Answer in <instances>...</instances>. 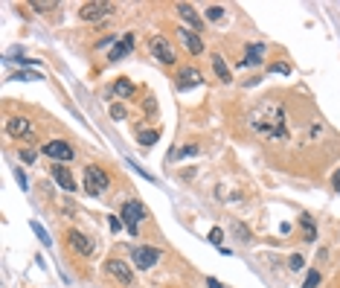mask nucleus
I'll return each mask as SVG.
<instances>
[{
    "instance_id": "nucleus-6",
    "label": "nucleus",
    "mask_w": 340,
    "mask_h": 288,
    "mask_svg": "<svg viewBox=\"0 0 340 288\" xmlns=\"http://www.w3.org/2000/svg\"><path fill=\"white\" fill-rule=\"evenodd\" d=\"M6 131H9V137L24 140V143H29V140L35 137V126H32L27 117H12L9 122H6Z\"/></svg>"
},
{
    "instance_id": "nucleus-3",
    "label": "nucleus",
    "mask_w": 340,
    "mask_h": 288,
    "mask_svg": "<svg viewBox=\"0 0 340 288\" xmlns=\"http://www.w3.org/2000/svg\"><path fill=\"white\" fill-rule=\"evenodd\" d=\"M131 259H134V268L140 271H148L157 265L160 259V251L157 248H148V244H134V251H131Z\"/></svg>"
},
{
    "instance_id": "nucleus-20",
    "label": "nucleus",
    "mask_w": 340,
    "mask_h": 288,
    "mask_svg": "<svg viewBox=\"0 0 340 288\" xmlns=\"http://www.w3.org/2000/svg\"><path fill=\"white\" fill-rule=\"evenodd\" d=\"M300 227H303V239L305 242H314V239H317V227H314L311 216H300Z\"/></svg>"
},
{
    "instance_id": "nucleus-24",
    "label": "nucleus",
    "mask_w": 340,
    "mask_h": 288,
    "mask_svg": "<svg viewBox=\"0 0 340 288\" xmlns=\"http://www.w3.org/2000/svg\"><path fill=\"white\" fill-rule=\"evenodd\" d=\"M206 18L209 20H221L224 18V6H206Z\"/></svg>"
},
{
    "instance_id": "nucleus-32",
    "label": "nucleus",
    "mask_w": 340,
    "mask_h": 288,
    "mask_svg": "<svg viewBox=\"0 0 340 288\" xmlns=\"http://www.w3.org/2000/svg\"><path fill=\"white\" fill-rule=\"evenodd\" d=\"M58 3H38V0H32V9L35 12H44V9H55Z\"/></svg>"
},
{
    "instance_id": "nucleus-16",
    "label": "nucleus",
    "mask_w": 340,
    "mask_h": 288,
    "mask_svg": "<svg viewBox=\"0 0 340 288\" xmlns=\"http://www.w3.org/2000/svg\"><path fill=\"white\" fill-rule=\"evenodd\" d=\"M213 70H215V76L221 81H233V73H230V67H227V61H224V55L221 53H213Z\"/></svg>"
},
{
    "instance_id": "nucleus-8",
    "label": "nucleus",
    "mask_w": 340,
    "mask_h": 288,
    "mask_svg": "<svg viewBox=\"0 0 340 288\" xmlns=\"http://www.w3.org/2000/svg\"><path fill=\"white\" fill-rule=\"evenodd\" d=\"M105 271H108V274H111L114 279H117L119 285H131V282H134V271L128 268L122 259H108V262H105Z\"/></svg>"
},
{
    "instance_id": "nucleus-2",
    "label": "nucleus",
    "mask_w": 340,
    "mask_h": 288,
    "mask_svg": "<svg viewBox=\"0 0 340 288\" xmlns=\"http://www.w3.org/2000/svg\"><path fill=\"white\" fill-rule=\"evenodd\" d=\"M108 187H111V175H108L102 166H88V169H84V192H88L90 198L102 195Z\"/></svg>"
},
{
    "instance_id": "nucleus-19",
    "label": "nucleus",
    "mask_w": 340,
    "mask_h": 288,
    "mask_svg": "<svg viewBox=\"0 0 340 288\" xmlns=\"http://www.w3.org/2000/svg\"><path fill=\"white\" fill-rule=\"evenodd\" d=\"M262 55H265V44H250L242 58V64H262Z\"/></svg>"
},
{
    "instance_id": "nucleus-1",
    "label": "nucleus",
    "mask_w": 340,
    "mask_h": 288,
    "mask_svg": "<svg viewBox=\"0 0 340 288\" xmlns=\"http://www.w3.org/2000/svg\"><path fill=\"white\" fill-rule=\"evenodd\" d=\"M250 126L259 137H268V140H285V134H288L285 131V114H282L279 105H270V102H265V105L256 108Z\"/></svg>"
},
{
    "instance_id": "nucleus-28",
    "label": "nucleus",
    "mask_w": 340,
    "mask_h": 288,
    "mask_svg": "<svg viewBox=\"0 0 340 288\" xmlns=\"http://www.w3.org/2000/svg\"><path fill=\"white\" fill-rule=\"evenodd\" d=\"M288 265H291V271H300L305 265V259L303 256H300V253H294V256H291V259H288Z\"/></svg>"
},
{
    "instance_id": "nucleus-21",
    "label": "nucleus",
    "mask_w": 340,
    "mask_h": 288,
    "mask_svg": "<svg viewBox=\"0 0 340 288\" xmlns=\"http://www.w3.org/2000/svg\"><path fill=\"white\" fill-rule=\"evenodd\" d=\"M29 227H32V233L38 236V242H41V244H50V233H47V230L38 224V221H29Z\"/></svg>"
},
{
    "instance_id": "nucleus-37",
    "label": "nucleus",
    "mask_w": 340,
    "mask_h": 288,
    "mask_svg": "<svg viewBox=\"0 0 340 288\" xmlns=\"http://www.w3.org/2000/svg\"><path fill=\"white\" fill-rule=\"evenodd\" d=\"M331 187H334V192H340V172L331 178Z\"/></svg>"
},
{
    "instance_id": "nucleus-22",
    "label": "nucleus",
    "mask_w": 340,
    "mask_h": 288,
    "mask_svg": "<svg viewBox=\"0 0 340 288\" xmlns=\"http://www.w3.org/2000/svg\"><path fill=\"white\" fill-rule=\"evenodd\" d=\"M198 152H201L198 146H183V149H175V154H172V157H175V160H178V157H195Z\"/></svg>"
},
{
    "instance_id": "nucleus-23",
    "label": "nucleus",
    "mask_w": 340,
    "mask_h": 288,
    "mask_svg": "<svg viewBox=\"0 0 340 288\" xmlns=\"http://www.w3.org/2000/svg\"><path fill=\"white\" fill-rule=\"evenodd\" d=\"M320 271H317V268H311V271H308V277H305V285L303 288H317V285H320Z\"/></svg>"
},
{
    "instance_id": "nucleus-27",
    "label": "nucleus",
    "mask_w": 340,
    "mask_h": 288,
    "mask_svg": "<svg viewBox=\"0 0 340 288\" xmlns=\"http://www.w3.org/2000/svg\"><path fill=\"white\" fill-rule=\"evenodd\" d=\"M108 114H111V119H125V108H122V105H111Z\"/></svg>"
},
{
    "instance_id": "nucleus-26",
    "label": "nucleus",
    "mask_w": 340,
    "mask_h": 288,
    "mask_svg": "<svg viewBox=\"0 0 340 288\" xmlns=\"http://www.w3.org/2000/svg\"><path fill=\"white\" fill-rule=\"evenodd\" d=\"M143 111H145V117H154V114H157V102L148 96V99L143 102Z\"/></svg>"
},
{
    "instance_id": "nucleus-15",
    "label": "nucleus",
    "mask_w": 340,
    "mask_h": 288,
    "mask_svg": "<svg viewBox=\"0 0 340 288\" xmlns=\"http://www.w3.org/2000/svg\"><path fill=\"white\" fill-rule=\"evenodd\" d=\"M53 178H55V183H58L61 189H67V192H73V189H76V180H73L70 169H67V166H61V163H55V166H53Z\"/></svg>"
},
{
    "instance_id": "nucleus-29",
    "label": "nucleus",
    "mask_w": 340,
    "mask_h": 288,
    "mask_svg": "<svg viewBox=\"0 0 340 288\" xmlns=\"http://www.w3.org/2000/svg\"><path fill=\"white\" fill-rule=\"evenodd\" d=\"M108 224H111V230H114V233H119V230L125 227V221H122V218H117V216H111V218H108Z\"/></svg>"
},
{
    "instance_id": "nucleus-10",
    "label": "nucleus",
    "mask_w": 340,
    "mask_h": 288,
    "mask_svg": "<svg viewBox=\"0 0 340 288\" xmlns=\"http://www.w3.org/2000/svg\"><path fill=\"white\" fill-rule=\"evenodd\" d=\"M178 38H180V44L186 47L192 55H201V53H204V41H201V35H198L195 29L180 27V29H178Z\"/></svg>"
},
{
    "instance_id": "nucleus-9",
    "label": "nucleus",
    "mask_w": 340,
    "mask_h": 288,
    "mask_svg": "<svg viewBox=\"0 0 340 288\" xmlns=\"http://www.w3.org/2000/svg\"><path fill=\"white\" fill-rule=\"evenodd\" d=\"M41 152L47 154V157H53V160L64 163V160H73V146L70 143H64V140H50V143H44V149Z\"/></svg>"
},
{
    "instance_id": "nucleus-34",
    "label": "nucleus",
    "mask_w": 340,
    "mask_h": 288,
    "mask_svg": "<svg viewBox=\"0 0 340 288\" xmlns=\"http://www.w3.org/2000/svg\"><path fill=\"white\" fill-rule=\"evenodd\" d=\"M20 157L27 163H35V152H32V149H20Z\"/></svg>"
},
{
    "instance_id": "nucleus-35",
    "label": "nucleus",
    "mask_w": 340,
    "mask_h": 288,
    "mask_svg": "<svg viewBox=\"0 0 340 288\" xmlns=\"http://www.w3.org/2000/svg\"><path fill=\"white\" fill-rule=\"evenodd\" d=\"M15 180H18V187H20V189H27V175H24L20 169L15 172Z\"/></svg>"
},
{
    "instance_id": "nucleus-30",
    "label": "nucleus",
    "mask_w": 340,
    "mask_h": 288,
    "mask_svg": "<svg viewBox=\"0 0 340 288\" xmlns=\"http://www.w3.org/2000/svg\"><path fill=\"white\" fill-rule=\"evenodd\" d=\"M221 239H224L221 227H213V230H209V242H213V244H221Z\"/></svg>"
},
{
    "instance_id": "nucleus-31",
    "label": "nucleus",
    "mask_w": 340,
    "mask_h": 288,
    "mask_svg": "<svg viewBox=\"0 0 340 288\" xmlns=\"http://www.w3.org/2000/svg\"><path fill=\"white\" fill-rule=\"evenodd\" d=\"M128 166H131V169H137V175H143V178H145V180H152V183H154V175H148V172H145V169H143V166H137V163H134V160H128Z\"/></svg>"
},
{
    "instance_id": "nucleus-12",
    "label": "nucleus",
    "mask_w": 340,
    "mask_h": 288,
    "mask_svg": "<svg viewBox=\"0 0 340 288\" xmlns=\"http://www.w3.org/2000/svg\"><path fill=\"white\" fill-rule=\"evenodd\" d=\"M131 50H134V32H125V35L119 38L117 44L111 47L108 58H111V61H119V58H125V55L131 53Z\"/></svg>"
},
{
    "instance_id": "nucleus-5",
    "label": "nucleus",
    "mask_w": 340,
    "mask_h": 288,
    "mask_svg": "<svg viewBox=\"0 0 340 288\" xmlns=\"http://www.w3.org/2000/svg\"><path fill=\"white\" fill-rule=\"evenodd\" d=\"M143 218H145V207L140 201H125V204H122V221H125L128 233L137 236V224H140Z\"/></svg>"
},
{
    "instance_id": "nucleus-4",
    "label": "nucleus",
    "mask_w": 340,
    "mask_h": 288,
    "mask_svg": "<svg viewBox=\"0 0 340 288\" xmlns=\"http://www.w3.org/2000/svg\"><path fill=\"white\" fill-rule=\"evenodd\" d=\"M117 12V6L114 3H105V0H93V3H84L79 9V18L81 20H102L108 18V15H114Z\"/></svg>"
},
{
    "instance_id": "nucleus-11",
    "label": "nucleus",
    "mask_w": 340,
    "mask_h": 288,
    "mask_svg": "<svg viewBox=\"0 0 340 288\" xmlns=\"http://www.w3.org/2000/svg\"><path fill=\"white\" fill-rule=\"evenodd\" d=\"M67 242H70V248L79 253V256H90V253H93V242H90L81 230H67Z\"/></svg>"
},
{
    "instance_id": "nucleus-36",
    "label": "nucleus",
    "mask_w": 340,
    "mask_h": 288,
    "mask_svg": "<svg viewBox=\"0 0 340 288\" xmlns=\"http://www.w3.org/2000/svg\"><path fill=\"white\" fill-rule=\"evenodd\" d=\"M206 288H221V282H218L215 277H209V279H206Z\"/></svg>"
},
{
    "instance_id": "nucleus-18",
    "label": "nucleus",
    "mask_w": 340,
    "mask_h": 288,
    "mask_svg": "<svg viewBox=\"0 0 340 288\" xmlns=\"http://www.w3.org/2000/svg\"><path fill=\"white\" fill-rule=\"evenodd\" d=\"M111 90H114L117 96H134V93H137V85L131 79H125V76H122V79L114 81V88H111Z\"/></svg>"
},
{
    "instance_id": "nucleus-14",
    "label": "nucleus",
    "mask_w": 340,
    "mask_h": 288,
    "mask_svg": "<svg viewBox=\"0 0 340 288\" xmlns=\"http://www.w3.org/2000/svg\"><path fill=\"white\" fill-rule=\"evenodd\" d=\"M201 81H204V76H201V70H198V67H183V70L178 73V88L180 90L195 88V85H201Z\"/></svg>"
},
{
    "instance_id": "nucleus-13",
    "label": "nucleus",
    "mask_w": 340,
    "mask_h": 288,
    "mask_svg": "<svg viewBox=\"0 0 340 288\" xmlns=\"http://www.w3.org/2000/svg\"><path fill=\"white\" fill-rule=\"evenodd\" d=\"M175 9H178L180 20H186V24H189V29H195V32H201V29H204V20L198 18V12H195V6H192V3H178Z\"/></svg>"
},
{
    "instance_id": "nucleus-25",
    "label": "nucleus",
    "mask_w": 340,
    "mask_h": 288,
    "mask_svg": "<svg viewBox=\"0 0 340 288\" xmlns=\"http://www.w3.org/2000/svg\"><path fill=\"white\" fill-rule=\"evenodd\" d=\"M27 79L41 81V73H15V76H12V81H27Z\"/></svg>"
},
{
    "instance_id": "nucleus-7",
    "label": "nucleus",
    "mask_w": 340,
    "mask_h": 288,
    "mask_svg": "<svg viewBox=\"0 0 340 288\" xmlns=\"http://www.w3.org/2000/svg\"><path fill=\"white\" fill-rule=\"evenodd\" d=\"M148 50H152V55L157 58V61H163V64H175V50H172V44L166 41L163 35H154L152 41H148Z\"/></svg>"
},
{
    "instance_id": "nucleus-17",
    "label": "nucleus",
    "mask_w": 340,
    "mask_h": 288,
    "mask_svg": "<svg viewBox=\"0 0 340 288\" xmlns=\"http://www.w3.org/2000/svg\"><path fill=\"white\" fill-rule=\"evenodd\" d=\"M134 140L140 146H154L160 140V128H137L134 131Z\"/></svg>"
},
{
    "instance_id": "nucleus-33",
    "label": "nucleus",
    "mask_w": 340,
    "mask_h": 288,
    "mask_svg": "<svg viewBox=\"0 0 340 288\" xmlns=\"http://www.w3.org/2000/svg\"><path fill=\"white\" fill-rule=\"evenodd\" d=\"M270 73H282V76H285V73H291V67H288V64H270Z\"/></svg>"
}]
</instances>
